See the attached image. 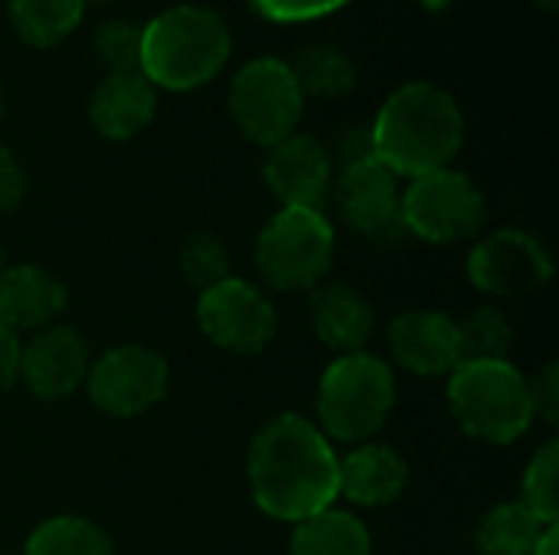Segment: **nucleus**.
<instances>
[{
  "instance_id": "f257e3e1",
  "label": "nucleus",
  "mask_w": 559,
  "mask_h": 555,
  "mask_svg": "<svg viewBox=\"0 0 559 555\" xmlns=\"http://www.w3.org/2000/svg\"><path fill=\"white\" fill-rule=\"evenodd\" d=\"M337 451L305 415L269 419L249 445V491L262 514L301 523L337 500Z\"/></svg>"
},
{
  "instance_id": "f03ea898",
  "label": "nucleus",
  "mask_w": 559,
  "mask_h": 555,
  "mask_svg": "<svg viewBox=\"0 0 559 555\" xmlns=\"http://www.w3.org/2000/svg\"><path fill=\"white\" fill-rule=\"evenodd\" d=\"M462 141H465L462 108L445 88L432 82L400 85L383 101L370 128L373 157L390 173L409 180L449 167V160L462 150Z\"/></svg>"
},
{
  "instance_id": "7ed1b4c3",
  "label": "nucleus",
  "mask_w": 559,
  "mask_h": 555,
  "mask_svg": "<svg viewBox=\"0 0 559 555\" xmlns=\"http://www.w3.org/2000/svg\"><path fill=\"white\" fill-rule=\"evenodd\" d=\"M229 52V26L210 7L180 3L141 26V75L154 88L193 92L219 75Z\"/></svg>"
},
{
  "instance_id": "20e7f679",
  "label": "nucleus",
  "mask_w": 559,
  "mask_h": 555,
  "mask_svg": "<svg viewBox=\"0 0 559 555\" xmlns=\"http://www.w3.org/2000/svg\"><path fill=\"white\" fill-rule=\"evenodd\" d=\"M449 409L465 435L511 445L534 422L531 379L508 360H462L449 373Z\"/></svg>"
},
{
  "instance_id": "39448f33",
  "label": "nucleus",
  "mask_w": 559,
  "mask_h": 555,
  "mask_svg": "<svg viewBox=\"0 0 559 555\" xmlns=\"http://www.w3.org/2000/svg\"><path fill=\"white\" fill-rule=\"evenodd\" d=\"M396 406L393 370L360 350L337 357L318 383V429L337 442H367Z\"/></svg>"
},
{
  "instance_id": "423d86ee",
  "label": "nucleus",
  "mask_w": 559,
  "mask_h": 555,
  "mask_svg": "<svg viewBox=\"0 0 559 555\" xmlns=\"http://www.w3.org/2000/svg\"><path fill=\"white\" fill-rule=\"evenodd\" d=\"M334 262V226L321 209L282 206L255 239V268L275 291H314Z\"/></svg>"
},
{
  "instance_id": "0eeeda50",
  "label": "nucleus",
  "mask_w": 559,
  "mask_h": 555,
  "mask_svg": "<svg viewBox=\"0 0 559 555\" xmlns=\"http://www.w3.org/2000/svg\"><path fill=\"white\" fill-rule=\"evenodd\" d=\"M485 216L488 206L481 190L452 167L416 177L400 196V226L432 245L472 239Z\"/></svg>"
},
{
  "instance_id": "6e6552de",
  "label": "nucleus",
  "mask_w": 559,
  "mask_h": 555,
  "mask_svg": "<svg viewBox=\"0 0 559 555\" xmlns=\"http://www.w3.org/2000/svg\"><path fill=\"white\" fill-rule=\"evenodd\" d=\"M305 111V95L292 65L272 56L246 62L229 85V114L236 128L262 147L295 134Z\"/></svg>"
},
{
  "instance_id": "1a4fd4ad",
  "label": "nucleus",
  "mask_w": 559,
  "mask_h": 555,
  "mask_svg": "<svg viewBox=\"0 0 559 555\" xmlns=\"http://www.w3.org/2000/svg\"><path fill=\"white\" fill-rule=\"evenodd\" d=\"M85 386L102 412L115 419H131L144 415L167 396L170 370L157 350L141 343H121L105 350L88 366Z\"/></svg>"
},
{
  "instance_id": "9d476101",
  "label": "nucleus",
  "mask_w": 559,
  "mask_h": 555,
  "mask_svg": "<svg viewBox=\"0 0 559 555\" xmlns=\"http://www.w3.org/2000/svg\"><path fill=\"white\" fill-rule=\"evenodd\" d=\"M197 321H200V330L219 350L236 353V357L262 353L275 340V330H278V314L272 301L242 278H226L200 291Z\"/></svg>"
},
{
  "instance_id": "9b49d317",
  "label": "nucleus",
  "mask_w": 559,
  "mask_h": 555,
  "mask_svg": "<svg viewBox=\"0 0 559 555\" xmlns=\"http://www.w3.org/2000/svg\"><path fill=\"white\" fill-rule=\"evenodd\" d=\"M554 262L544 242L524 229H498L468 255V278L491 298H518L550 281Z\"/></svg>"
},
{
  "instance_id": "f8f14e48",
  "label": "nucleus",
  "mask_w": 559,
  "mask_h": 555,
  "mask_svg": "<svg viewBox=\"0 0 559 555\" xmlns=\"http://www.w3.org/2000/svg\"><path fill=\"white\" fill-rule=\"evenodd\" d=\"M88 366V347L69 324H49L36 330L20 353V379L43 402L72 396L85 383Z\"/></svg>"
},
{
  "instance_id": "ddd939ff",
  "label": "nucleus",
  "mask_w": 559,
  "mask_h": 555,
  "mask_svg": "<svg viewBox=\"0 0 559 555\" xmlns=\"http://www.w3.org/2000/svg\"><path fill=\"white\" fill-rule=\"evenodd\" d=\"M400 186L396 173H390L377 157H364L357 164L341 167L334 183V200L347 226L364 236L383 239L393 236L400 226Z\"/></svg>"
},
{
  "instance_id": "4468645a",
  "label": "nucleus",
  "mask_w": 559,
  "mask_h": 555,
  "mask_svg": "<svg viewBox=\"0 0 559 555\" xmlns=\"http://www.w3.org/2000/svg\"><path fill=\"white\" fill-rule=\"evenodd\" d=\"M331 173L334 164L328 147L318 137L298 131L272 144L262 167L265 186L282 200V206H305V209H321L331 190Z\"/></svg>"
},
{
  "instance_id": "2eb2a0df",
  "label": "nucleus",
  "mask_w": 559,
  "mask_h": 555,
  "mask_svg": "<svg viewBox=\"0 0 559 555\" xmlns=\"http://www.w3.org/2000/svg\"><path fill=\"white\" fill-rule=\"evenodd\" d=\"M386 343L393 360L416 376H445L462 363L459 321L445 311L423 307L400 314L386 330Z\"/></svg>"
},
{
  "instance_id": "dca6fc26",
  "label": "nucleus",
  "mask_w": 559,
  "mask_h": 555,
  "mask_svg": "<svg viewBox=\"0 0 559 555\" xmlns=\"http://www.w3.org/2000/svg\"><path fill=\"white\" fill-rule=\"evenodd\" d=\"M157 111V88L141 72H111L98 82L88 101L95 131L108 141H131Z\"/></svg>"
},
{
  "instance_id": "f3484780",
  "label": "nucleus",
  "mask_w": 559,
  "mask_h": 555,
  "mask_svg": "<svg viewBox=\"0 0 559 555\" xmlns=\"http://www.w3.org/2000/svg\"><path fill=\"white\" fill-rule=\"evenodd\" d=\"M66 285L39 268V265H16L0 272V321L13 330H43L56 324L66 311Z\"/></svg>"
},
{
  "instance_id": "a211bd4d",
  "label": "nucleus",
  "mask_w": 559,
  "mask_h": 555,
  "mask_svg": "<svg viewBox=\"0 0 559 555\" xmlns=\"http://www.w3.org/2000/svg\"><path fill=\"white\" fill-rule=\"evenodd\" d=\"M377 311L373 304L344 281L334 285H318L311 298V327L318 340L331 350L344 353H360L367 340L373 337Z\"/></svg>"
},
{
  "instance_id": "6ab92c4d",
  "label": "nucleus",
  "mask_w": 559,
  "mask_h": 555,
  "mask_svg": "<svg viewBox=\"0 0 559 555\" xmlns=\"http://www.w3.org/2000/svg\"><path fill=\"white\" fill-rule=\"evenodd\" d=\"M409 481V464L390 448L364 442L337 464V494L357 507H386L393 504Z\"/></svg>"
},
{
  "instance_id": "aec40b11",
  "label": "nucleus",
  "mask_w": 559,
  "mask_h": 555,
  "mask_svg": "<svg viewBox=\"0 0 559 555\" xmlns=\"http://www.w3.org/2000/svg\"><path fill=\"white\" fill-rule=\"evenodd\" d=\"M292 555H373V543L354 514L324 510L295 523Z\"/></svg>"
},
{
  "instance_id": "412c9836",
  "label": "nucleus",
  "mask_w": 559,
  "mask_h": 555,
  "mask_svg": "<svg viewBox=\"0 0 559 555\" xmlns=\"http://www.w3.org/2000/svg\"><path fill=\"white\" fill-rule=\"evenodd\" d=\"M13 33L26 46H56L62 43L85 13V0H10L7 7Z\"/></svg>"
},
{
  "instance_id": "4be33fe9",
  "label": "nucleus",
  "mask_w": 559,
  "mask_h": 555,
  "mask_svg": "<svg viewBox=\"0 0 559 555\" xmlns=\"http://www.w3.org/2000/svg\"><path fill=\"white\" fill-rule=\"evenodd\" d=\"M288 65H292V75L305 98L308 95L311 98H341L357 85L354 59L331 43H314V46L301 49L295 56V62H288Z\"/></svg>"
},
{
  "instance_id": "5701e85b",
  "label": "nucleus",
  "mask_w": 559,
  "mask_h": 555,
  "mask_svg": "<svg viewBox=\"0 0 559 555\" xmlns=\"http://www.w3.org/2000/svg\"><path fill=\"white\" fill-rule=\"evenodd\" d=\"M550 527L534 517L521 500L498 504L478 527V553L481 555H531Z\"/></svg>"
},
{
  "instance_id": "b1692460",
  "label": "nucleus",
  "mask_w": 559,
  "mask_h": 555,
  "mask_svg": "<svg viewBox=\"0 0 559 555\" xmlns=\"http://www.w3.org/2000/svg\"><path fill=\"white\" fill-rule=\"evenodd\" d=\"M23 555H115L108 533L85 517H49L29 536Z\"/></svg>"
},
{
  "instance_id": "393cba45",
  "label": "nucleus",
  "mask_w": 559,
  "mask_h": 555,
  "mask_svg": "<svg viewBox=\"0 0 559 555\" xmlns=\"http://www.w3.org/2000/svg\"><path fill=\"white\" fill-rule=\"evenodd\" d=\"M511 324L504 311L485 304L472 311L465 321H459V340H462V360H508L511 347Z\"/></svg>"
},
{
  "instance_id": "a878e982",
  "label": "nucleus",
  "mask_w": 559,
  "mask_h": 555,
  "mask_svg": "<svg viewBox=\"0 0 559 555\" xmlns=\"http://www.w3.org/2000/svg\"><path fill=\"white\" fill-rule=\"evenodd\" d=\"M557 478H559V445L547 442L527 464L524 481H521V504L540 517L547 527L559 523V497H557Z\"/></svg>"
},
{
  "instance_id": "bb28decb",
  "label": "nucleus",
  "mask_w": 559,
  "mask_h": 555,
  "mask_svg": "<svg viewBox=\"0 0 559 555\" xmlns=\"http://www.w3.org/2000/svg\"><path fill=\"white\" fill-rule=\"evenodd\" d=\"M180 272H183V278H187L193 288L206 291V288H213V285L233 278V275H229V249L223 245L219 236L197 232V236H190V239L183 242V249H180Z\"/></svg>"
},
{
  "instance_id": "cd10ccee",
  "label": "nucleus",
  "mask_w": 559,
  "mask_h": 555,
  "mask_svg": "<svg viewBox=\"0 0 559 555\" xmlns=\"http://www.w3.org/2000/svg\"><path fill=\"white\" fill-rule=\"evenodd\" d=\"M98 62L111 72H141V26L128 20H108L98 26L95 39Z\"/></svg>"
},
{
  "instance_id": "c85d7f7f",
  "label": "nucleus",
  "mask_w": 559,
  "mask_h": 555,
  "mask_svg": "<svg viewBox=\"0 0 559 555\" xmlns=\"http://www.w3.org/2000/svg\"><path fill=\"white\" fill-rule=\"evenodd\" d=\"M354 0H249V7L272 23H308L328 16Z\"/></svg>"
},
{
  "instance_id": "c756f323",
  "label": "nucleus",
  "mask_w": 559,
  "mask_h": 555,
  "mask_svg": "<svg viewBox=\"0 0 559 555\" xmlns=\"http://www.w3.org/2000/svg\"><path fill=\"white\" fill-rule=\"evenodd\" d=\"M531 402H534V415H544L547 425H557L559 415V366L547 363L540 370V376L531 383Z\"/></svg>"
},
{
  "instance_id": "7c9ffc66",
  "label": "nucleus",
  "mask_w": 559,
  "mask_h": 555,
  "mask_svg": "<svg viewBox=\"0 0 559 555\" xmlns=\"http://www.w3.org/2000/svg\"><path fill=\"white\" fill-rule=\"evenodd\" d=\"M26 196V173L16 157L0 144V216L13 213Z\"/></svg>"
},
{
  "instance_id": "2f4dec72",
  "label": "nucleus",
  "mask_w": 559,
  "mask_h": 555,
  "mask_svg": "<svg viewBox=\"0 0 559 555\" xmlns=\"http://www.w3.org/2000/svg\"><path fill=\"white\" fill-rule=\"evenodd\" d=\"M20 353H23V343L16 330L0 321V396L13 389V383L20 379Z\"/></svg>"
},
{
  "instance_id": "473e14b6",
  "label": "nucleus",
  "mask_w": 559,
  "mask_h": 555,
  "mask_svg": "<svg viewBox=\"0 0 559 555\" xmlns=\"http://www.w3.org/2000/svg\"><path fill=\"white\" fill-rule=\"evenodd\" d=\"M531 555H559V530L557 527H550L547 533H544V540L537 543V550Z\"/></svg>"
},
{
  "instance_id": "72a5a7b5",
  "label": "nucleus",
  "mask_w": 559,
  "mask_h": 555,
  "mask_svg": "<svg viewBox=\"0 0 559 555\" xmlns=\"http://www.w3.org/2000/svg\"><path fill=\"white\" fill-rule=\"evenodd\" d=\"M419 3H423V7H426L429 13H439V10H445V7H449L452 0H419Z\"/></svg>"
},
{
  "instance_id": "f704fd0d",
  "label": "nucleus",
  "mask_w": 559,
  "mask_h": 555,
  "mask_svg": "<svg viewBox=\"0 0 559 555\" xmlns=\"http://www.w3.org/2000/svg\"><path fill=\"white\" fill-rule=\"evenodd\" d=\"M534 3H537V7H544V10H550V13L559 7V0H534Z\"/></svg>"
},
{
  "instance_id": "c9c22d12",
  "label": "nucleus",
  "mask_w": 559,
  "mask_h": 555,
  "mask_svg": "<svg viewBox=\"0 0 559 555\" xmlns=\"http://www.w3.org/2000/svg\"><path fill=\"white\" fill-rule=\"evenodd\" d=\"M85 3H115V0H85Z\"/></svg>"
},
{
  "instance_id": "e433bc0d",
  "label": "nucleus",
  "mask_w": 559,
  "mask_h": 555,
  "mask_svg": "<svg viewBox=\"0 0 559 555\" xmlns=\"http://www.w3.org/2000/svg\"><path fill=\"white\" fill-rule=\"evenodd\" d=\"M0 114H3V85H0Z\"/></svg>"
}]
</instances>
